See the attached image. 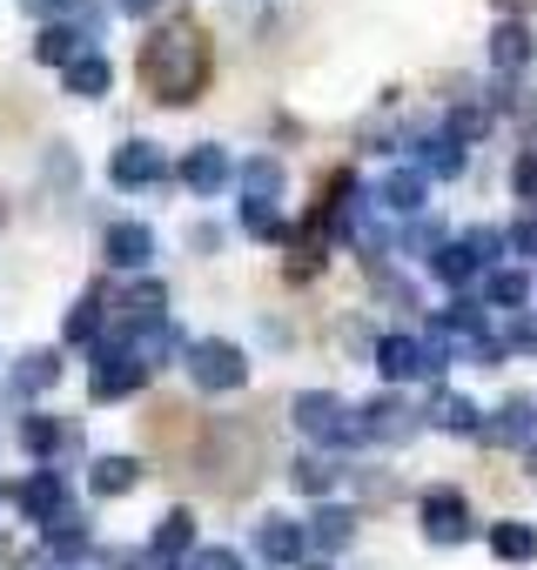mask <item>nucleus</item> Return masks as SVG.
<instances>
[]
</instances>
